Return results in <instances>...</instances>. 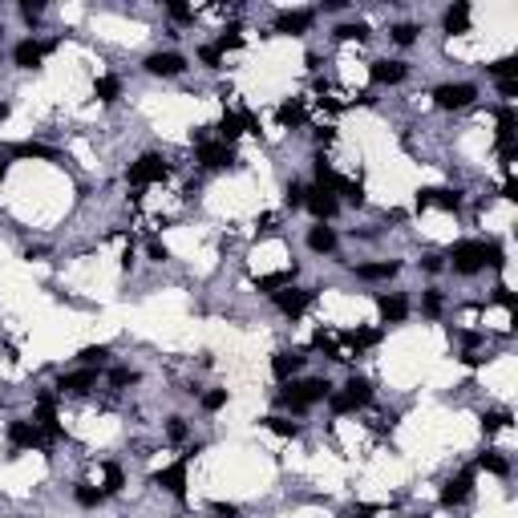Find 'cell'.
<instances>
[{
    "mask_svg": "<svg viewBox=\"0 0 518 518\" xmlns=\"http://www.w3.org/2000/svg\"><path fill=\"white\" fill-rule=\"evenodd\" d=\"M449 259H454V271H462V275H474V271H482L486 263H494V267L506 263L498 243H482V239H462V243H454V247H449Z\"/></svg>",
    "mask_w": 518,
    "mask_h": 518,
    "instance_id": "obj_1",
    "label": "cell"
},
{
    "mask_svg": "<svg viewBox=\"0 0 518 518\" xmlns=\"http://www.w3.org/2000/svg\"><path fill=\"white\" fill-rule=\"evenodd\" d=\"M324 397H332V385H328V381H304V385H292L280 401H284L288 409L304 413L308 405H316V401H324Z\"/></svg>",
    "mask_w": 518,
    "mask_h": 518,
    "instance_id": "obj_2",
    "label": "cell"
},
{
    "mask_svg": "<svg viewBox=\"0 0 518 518\" xmlns=\"http://www.w3.org/2000/svg\"><path fill=\"white\" fill-rule=\"evenodd\" d=\"M369 397H373V385H369L365 377H348L345 393H332L328 401H332V409H336V413H352V409L369 405Z\"/></svg>",
    "mask_w": 518,
    "mask_h": 518,
    "instance_id": "obj_3",
    "label": "cell"
},
{
    "mask_svg": "<svg viewBox=\"0 0 518 518\" xmlns=\"http://www.w3.org/2000/svg\"><path fill=\"white\" fill-rule=\"evenodd\" d=\"M130 186H150V182H162L166 178V162L158 154H142L134 166H130Z\"/></svg>",
    "mask_w": 518,
    "mask_h": 518,
    "instance_id": "obj_4",
    "label": "cell"
},
{
    "mask_svg": "<svg viewBox=\"0 0 518 518\" xmlns=\"http://www.w3.org/2000/svg\"><path fill=\"white\" fill-rule=\"evenodd\" d=\"M478 97V89L470 82H449V86H437L433 89V101L441 106V110H462V106H470Z\"/></svg>",
    "mask_w": 518,
    "mask_h": 518,
    "instance_id": "obj_5",
    "label": "cell"
},
{
    "mask_svg": "<svg viewBox=\"0 0 518 518\" xmlns=\"http://www.w3.org/2000/svg\"><path fill=\"white\" fill-rule=\"evenodd\" d=\"M8 441L12 449H37L45 445V433L37 430V421H8Z\"/></svg>",
    "mask_w": 518,
    "mask_h": 518,
    "instance_id": "obj_6",
    "label": "cell"
},
{
    "mask_svg": "<svg viewBox=\"0 0 518 518\" xmlns=\"http://www.w3.org/2000/svg\"><path fill=\"white\" fill-rule=\"evenodd\" d=\"M312 300H316V292H304V288H288V292H275V304H280V312L284 316H304L308 308H312Z\"/></svg>",
    "mask_w": 518,
    "mask_h": 518,
    "instance_id": "obj_7",
    "label": "cell"
},
{
    "mask_svg": "<svg viewBox=\"0 0 518 518\" xmlns=\"http://www.w3.org/2000/svg\"><path fill=\"white\" fill-rule=\"evenodd\" d=\"M37 430L45 433V441H61L57 409H53V397H49V393H41V397H37Z\"/></svg>",
    "mask_w": 518,
    "mask_h": 518,
    "instance_id": "obj_8",
    "label": "cell"
},
{
    "mask_svg": "<svg viewBox=\"0 0 518 518\" xmlns=\"http://www.w3.org/2000/svg\"><path fill=\"white\" fill-rule=\"evenodd\" d=\"M154 486L171 490L174 498H186V458L174 462V466H166V470H158V474H154Z\"/></svg>",
    "mask_w": 518,
    "mask_h": 518,
    "instance_id": "obj_9",
    "label": "cell"
},
{
    "mask_svg": "<svg viewBox=\"0 0 518 518\" xmlns=\"http://www.w3.org/2000/svg\"><path fill=\"white\" fill-rule=\"evenodd\" d=\"M470 486H474V470H462L458 478H449L441 490V506H462L470 498Z\"/></svg>",
    "mask_w": 518,
    "mask_h": 518,
    "instance_id": "obj_10",
    "label": "cell"
},
{
    "mask_svg": "<svg viewBox=\"0 0 518 518\" xmlns=\"http://www.w3.org/2000/svg\"><path fill=\"white\" fill-rule=\"evenodd\" d=\"M417 207L458 211V207H462V195H458V190H437V186H426V190H417Z\"/></svg>",
    "mask_w": 518,
    "mask_h": 518,
    "instance_id": "obj_11",
    "label": "cell"
},
{
    "mask_svg": "<svg viewBox=\"0 0 518 518\" xmlns=\"http://www.w3.org/2000/svg\"><path fill=\"white\" fill-rule=\"evenodd\" d=\"M199 162H203L207 171L231 166V146H227V142H199Z\"/></svg>",
    "mask_w": 518,
    "mask_h": 518,
    "instance_id": "obj_12",
    "label": "cell"
},
{
    "mask_svg": "<svg viewBox=\"0 0 518 518\" xmlns=\"http://www.w3.org/2000/svg\"><path fill=\"white\" fill-rule=\"evenodd\" d=\"M304 207H308L312 215L320 219V223L336 215V199H332V190H320V186H312V190L304 195Z\"/></svg>",
    "mask_w": 518,
    "mask_h": 518,
    "instance_id": "obj_13",
    "label": "cell"
},
{
    "mask_svg": "<svg viewBox=\"0 0 518 518\" xmlns=\"http://www.w3.org/2000/svg\"><path fill=\"white\" fill-rule=\"evenodd\" d=\"M146 69H150L154 77H174V73L186 69V61H182L178 53H150V57H146Z\"/></svg>",
    "mask_w": 518,
    "mask_h": 518,
    "instance_id": "obj_14",
    "label": "cell"
},
{
    "mask_svg": "<svg viewBox=\"0 0 518 518\" xmlns=\"http://www.w3.org/2000/svg\"><path fill=\"white\" fill-rule=\"evenodd\" d=\"M97 385V369H77V373H65L57 388L61 393H89V388Z\"/></svg>",
    "mask_w": 518,
    "mask_h": 518,
    "instance_id": "obj_15",
    "label": "cell"
},
{
    "mask_svg": "<svg viewBox=\"0 0 518 518\" xmlns=\"http://www.w3.org/2000/svg\"><path fill=\"white\" fill-rule=\"evenodd\" d=\"M41 57H45V45L33 41V37H29V41H21L16 49H12V61H16L21 69H37V65H41Z\"/></svg>",
    "mask_w": 518,
    "mask_h": 518,
    "instance_id": "obj_16",
    "label": "cell"
},
{
    "mask_svg": "<svg viewBox=\"0 0 518 518\" xmlns=\"http://www.w3.org/2000/svg\"><path fill=\"white\" fill-rule=\"evenodd\" d=\"M369 77H373L377 86H397V82L405 77V65H401V61H373Z\"/></svg>",
    "mask_w": 518,
    "mask_h": 518,
    "instance_id": "obj_17",
    "label": "cell"
},
{
    "mask_svg": "<svg viewBox=\"0 0 518 518\" xmlns=\"http://www.w3.org/2000/svg\"><path fill=\"white\" fill-rule=\"evenodd\" d=\"M312 29V12H280L275 16V33H308Z\"/></svg>",
    "mask_w": 518,
    "mask_h": 518,
    "instance_id": "obj_18",
    "label": "cell"
},
{
    "mask_svg": "<svg viewBox=\"0 0 518 518\" xmlns=\"http://www.w3.org/2000/svg\"><path fill=\"white\" fill-rule=\"evenodd\" d=\"M308 247H312L316 256H328V251L336 247V231H332V227H324V223H320V227H312V231H308Z\"/></svg>",
    "mask_w": 518,
    "mask_h": 518,
    "instance_id": "obj_19",
    "label": "cell"
},
{
    "mask_svg": "<svg viewBox=\"0 0 518 518\" xmlns=\"http://www.w3.org/2000/svg\"><path fill=\"white\" fill-rule=\"evenodd\" d=\"M243 130H247V110H243V114H223V122H219V142L231 146Z\"/></svg>",
    "mask_w": 518,
    "mask_h": 518,
    "instance_id": "obj_20",
    "label": "cell"
},
{
    "mask_svg": "<svg viewBox=\"0 0 518 518\" xmlns=\"http://www.w3.org/2000/svg\"><path fill=\"white\" fill-rule=\"evenodd\" d=\"M341 341H345L348 352H360V348H373V345H377V341H381V332H377V328H356V332H345ZM348 352H345V356H348Z\"/></svg>",
    "mask_w": 518,
    "mask_h": 518,
    "instance_id": "obj_21",
    "label": "cell"
},
{
    "mask_svg": "<svg viewBox=\"0 0 518 518\" xmlns=\"http://www.w3.org/2000/svg\"><path fill=\"white\" fill-rule=\"evenodd\" d=\"M4 154H8V158H57V150H49L41 142H16V146H8Z\"/></svg>",
    "mask_w": 518,
    "mask_h": 518,
    "instance_id": "obj_22",
    "label": "cell"
},
{
    "mask_svg": "<svg viewBox=\"0 0 518 518\" xmlns=\"http://www.w3.org/2000/svg\"><path fill=\"white\" fill-rule=\"evenodd\" d=\"M275 118H280V126H284V130L304 126V101H300V97H288V101L280 106V114H275Z\"/></svg>",
    "mask_w": 518,
    "mask_h": 518,
    "instance_id": "obj_23",
    "label": "cell"
},
{
    "mask_svg": "<svg viewBox=\"0 0 518 518\" xmlns=\"http://www.w3.org/2000/svg\"><path fill=\"white\" fill-rule=\"evenodd\" d=\"M304 356H296V352H275V360H271V373L280 377V381H288L292 373H300Z\"/></svg>",
    "mask_w": 518,
    "mask_h": 518,
    "instance_id": "obj_24",
    "label": "cell"
},
{
    "mask_svg": "<svg viewBox=\"0 0 518 518\" xmlns=\"http://www.w3.org/2000/svg\"><path fill=\"white\" fill-rule=\"evenodd\" d=\"M470 29V4H454L449 12H445V33H466Z\"/></svg>",
    "mask_w": 518,
    "mask_h": 518,
    "instance_id": "obj_25",
    "label": "cell"
},
{
    "mask_svg": "<svg viewBox=\"0 0 518 518\" xmlns=\"http://www.w3.org/2000/svg\"><path fill=\"white\" fill-rule=\"evenodd\" d=\"M381 316H385L388 324L405 320V316H409V304H405V296H381Z\"/></svg>",
    "mask_w": 518,
    "mask_h": 518,
    "instance_id": "obj_26",
    "label": "cell"
},
{
    "mask_svg": "<svg viewBox=\"0 0 518 518\" xmlns=\"http://www.w3.org/2000/svg\"><path fill=\"white\" fill-rule=\"evenodd\" d=\"M356 275L360 280H393L397 275V263H360Z\"/></svg>",
    "mask_w": 518,
    "mask_h": 518,
    "instance_id": "obj_27",
    "label": "cell"
},
{
    "mask_svg": "<svg viewBox=\"0 0 518 518\" xmlns=\"http://www.w3.org/2000/svg\"><path fill=\"white\" fill-rule=\"evenodd\" d=\"M292 280H296V271H271V275H263L256 288L259 292H280V288H292Z\"/></svg>",
    "mask_w": 518,
    "mask_h": 518,
    "instance_id": "obj_28",
    "label": "cell"
},
{
    "mask_svg": "<svg viewBox=\"0 0 518 518\" xmlns=\"http://www.w3.org/2000/svg\"><path fill=\"white\" fill-rule=\"evenodd\" d=\"M332 190H341L348 203H365V190H360V182H352V178H345V174H336V182H332Z\"/></svg>",
    "mask_w": 518,
    "mask_h": 518,
    "instance_id": "obj_29",
    "label": "cell"
},
{
    "mask_svg": "<svg viewBox=\"0 0 518 518\" xmlns=\"http://www.w3.org/2000/svg\"><path fill=\"white\" fill-rule=\"evenodd\" d=\"M478 470H490V474L506 478V474H510V462H506V458H498V454H482V458H478Z\"/></svg>",
    "mask_w": 518,
    "mask_h": 518,
    "instance_id": "obj_30",
    "label": "cell"
},
{
    "mask_svg": "<svg viewBox=\"0 0 518 518\" xmlns=\"http://www.w3.org/2000/svg\"><path fill=\"white\" fill-rule=\"evenodd\" d=\"M106 360H110V348H106V345H89V348H82V365H86V369H101Z\"/></svg>",
    "mask_w": 518,
    "mask_h": 518,
    "instance_id": "obj_31",
    "label": "cell"
},
{
    "mask_svg": "<svg viewBox=\"0 0 518 518\" xmlns=\"http://www.w3.org/2000/svg\"><path fill=\"white\" fill-rule=\"evenodd\" d=\"M93 93H97L101 101H118V93H122V82H118V77H97Z\"/></svg>",
    "mask_w": 518,
    "mask_h": 518,
    "instance_id": "obj_32",
    "label": "cell"
},
{
    "mask_svg": "<svg viewBox=\"0 0 518 518\" xmlns=\"http://www.w3.org/2000/svg\"><path fill=\"white\" fill-rule=\"evenodd\" d=\"M101 478H106L101 494H118V490H122V482H126V478H122V466H114V462H110V466L101 470Z\"/></svg>",
    "mask_w": 518,
    "mask_h": 518,
    "instance_id": "obj_33",
    "label": "cell"
},
{
    "mask_svg": "<svg viewBox=\"0 0 518 518\" xmlns=\"http://www.w3.org/2000/svg\"><path fill=\"white\" fill-rule=\"evenodd\" d=\"M263 426H267L271 433H280V437H296V433H300V426L288 421V417H263Z\"/></svg>",
    "mask_w": 518,
    "mask_h": 518,
    "instance_id": "obj_34",
    "label": "cell"
},
{
    "mask_svg": "<svg viewBox=\"0 0 518 518\" xmlns=\"http://www.w3.org/2000/svg\"><path fill=\"white\" fill-rule=\"evenodd\" d=\"M490 73H494L498 82H510V77H518V61H515V57H502V61H494V65H490Z\"/></svg>",
    "mask_w": 518,
    "mask_h": 518,
    "instance_id": "obj_35",
    "label": "cell"
},
{
    "mask_svg": "<svg viewBox=\"0 0 518 518\" xmlns=\"http://www.w3.org/2000/svg\"><path fill=\"white\" fill-rule=\"evenodd\" d=\"M73 498H77V506H97L106 494H101L97 486H77V490H73Z\"/></svg>",
    "mask_w": 518,
    "mask_h": 518,
    "instance_id": "obj_36",
    "label": "cell"
},
{
    "mask_svg": "<svg viewBox=\"0 0 518 518\" xmlns=\"http://www.w3.org/2000/svg\"><path fill=\"white\" fill-rule=\"evenodd\" d=\"M336 37H341V41H365V37H369V25H360V21H356V25H341Z\"/></svg>",
    "mask_w": 518,
    "mask_h": 518,
    "instance_id": "obj_37",
    "label": "cell"
},
{
    "mask_svg": "<svg viewBox=\"0 0 518 518\" xmlns=\"http://www.w3.org/2000/svg\"><path fill=\"white\" fill-rule=\"evenodd\" d=\"M199 57H203V65H207V69H219V65H223V49H219V45H203V49H199Z\"/></svg>",
    "mask_w": 518,
    "mask_h": 518,
    "instance_id": "obj_38",
    "label": "cell"
},
{
    "mask_svg": "<svg viewBox=\"0 0 518 518\" xmlns=\"http://www.w3.org/2000/svg\"><path fill=\"white\" fill-rule=\"evenodd\" d=\"M393 41L397 45H413L417 41V25H397V29H393Z\"/></svg>",
    "mask_w": 518,
    "mask_h": 518,
    "instance_id": "obj_39",
    "label": "cell"
},
{
    "mask_svg": "<svg viewBox=\"0 0 518 518\" xmlns=\"http://www.w3.org/2000/svg\"><path fill=\"white\" fill-rule=\"evenodd\" d=\"M223 405H227V388H215V393L203 397V409H207V413H215V409H223Z\"/></svg>",
    "mask_w": 518,
    "mask_h": 518,
    "instance_id": "obj_40",
    "label": "cell"
},
{
    "mask_svg": "<svg viewBox=\"0 0 518 518\" xmlns=\"http://www.w3.org/2000/svg\"><path fill=\"white\" fill-rule=\"evenodd\" d=\"M134 381H138V373H130V369H114V373H110V385H118V388L134 385Z\"/></svg>",
    "mask_w": 518,
    "mask_h": 518,
    "instance_id": "obj_41",
    "label": "cell"
},
{
    "mask_svg": "<svg viewBox=\"0 0 518 518\" xmlns=\"http://www.w3.org/2000/svg\"><path fill=\"white\" fill-rule=\"evenodd\" d=\"M21 12H25V21H29V25H37V21H41V12H45V4H37V0H33V4H21Z\"/></svg>",
    "mask_w": 518,
    "mask_h": 518,
    "instance_id": "obj_42",
    "label": "cell"
},
{
    "mask_svg": "<svg viewBox=\"0 0 518 518\" xmlns=\"http://www.w3.org/2000/svg\"><path fill=\"white\" fill-rule=\"evenodd\" d=\"M421 308H426V316H437L441 312V292H426V304Z\"/></svg>",
    "mask_w": 518,
    "mask_h": 518,
    "instance_id": "obj_43",
    "label": "cell"
},
{
    "mask_svg": "<svg viewBox=\"0 0 518 518\" xmlns=\"http://www.w3.org/2000/svg\"><path fill=\"white\" fill-rule=\"evenodd\" d=\"M304 195H308V190H304L300 182H292V186H288V207H304Z\"/></svg>",
    "mask_w": 518,
    "mask_h": 518,
    "instance_id": "obj_44",
    "label": "cell"
},
{
    "mask_svg": "<svg viewBox=\"0 0 518 518\" xmlns=\"http://www.w3.org/2000/svg\"><path fill=\"white\" fill-rule=\"evenodd\" d=\"M211 510H215L219 518H235V515H239V506H235V502H211Z\"/></svg>",
    "mask_w": 518,
    "mask_h": 518,
    "instance_id": "obj_45",
    "label": "cell"
},
{
    "mask_svg": "<svg viewBox=\"0 0 518 518\" xmlns=\"http://www.w3.org/2000/svg\"><path fill=\"white\" fill-rule=\"evenodd\" d=\"M166 433H171V441H182V437H186V421H182V417H174L171 426H166Z\"/></svg>",
    "mask_w": 518,
    "mask_h": 518,
    "instance_id": "obj_46",
    "label": "cell"
},
{
    "mask_svg": "<svg viewBox=\"0 0 518 518\" xmlns=\"http://www.w3.org/2000/svg\"><path fill=\"white\" fill-rule=\"evenodd\" d=\"M506 421H510V413H490V417H486L482 426H486V430H502Z\"/></svg>",
    "mask_w": 518,
    "mask_h": 518,
    "instance_id": "obj_47",
    "label": "cell"
},
{
    "mask_svg": "<svg viewBox=\"0 0 518 518\" xmlns=\"http://www.w3.org/2000/svg\"><path fill=\"white\" fill-rule=\"evenodd\" d=\"M146 251H150V259H158V263H162V259H171V251H166L158 239H150V247H146Z\"/></svg>",
    "mask_w": 518,
    "mask_h": 518,
    "instance_id": "obj_48",
    "label": "cell"
},
{
    "mask_svg": "<svg viewBox=\"0 0 518 518\" xmlns=\"http://www.w3.org/2000/svg\"><path fill=\"white\" fill-rule=\"evenodd\" d=\"M498 304H502L506 312H515V308H518V304H515V292H510V288H498Z\"/></svg>",
    "mask_w": 518,
    "mask_h": 518,
    "instance_id": "obj_49",
    "label": "cell"
},
{
    "mask_svg": "<svg viewBox=\"0 0 518 518\" xmlns=\"http://www.w3.org/2000/svg\"><path fill=\"white\" fill-rule=\"evenodd\" d=\"M498 93H502V97L510 101V97L518 93V77H510V82H498Z\"/></svg>",
    "mask_w": 518,
    "mask_h": 518,
    "instance_id": "obj_50",
    "label": "cell"
},
{
    "mask_svg": "<svg viewBox=\"0 0 518 518\" xmlns=\"http://www.w3.org/2000/svg\"><path fill=\"white\" fill-rule=\"evenodd\" d=\"M171 16L174 21H190V8L186 4H171Z\"/></svg>",
    "mask_w": 518,
    "mask_h": 518,
    "instance_id": "obj_51",
    "label": "cell"
},
{
    "mask_svg": "<svg viewBox=\"0 0 518 518\" xmlns=\"http://www.w3.org/2000/svg\"><path fill=\"white\" fill-rule=\"evenodd\" d=\"M502 199H510V203L518 199V182H515V178H506V186H502Z\"/></svg>",
    "mask_w": 518,
    "mask_h": 518,
    "instance_id": "obj_52",
    "label": "cell"
},
{
    "mask_svg": "<svg viewBox=\"0 0 518 518\" xmlns=\"http://www.w3.org/2000/svg\"><path fill=\"white\" fill-rule=\"evenodd\" d=\"M332 138H336V134H332V130H328V126H324V130H316V142H320V146H328Z\"/></svg>",
    "mask_w": 518,
    "mask_h": 518,
    "instance_id": "obj_53",
    "label": "cell"
},
{
    "mask_svg": "<svg viewBox=\"0 0 518 518\" xmlns=\"http://www.w3.org/2000/svg\"><path fill=\"white\" fill-rule=\"evenodd\" d=\"M0 182H4V166H0Z\"/></svg>",
    "mask_w": 518,
    "mask_h": 518,
    "instance_id": "obj_54",
    "label": "cell"
},
{
    "mask_svg": "<svg viewBox=\"0 0 518 518\" xmlns=\"http://www.w3.org/2000/svg\"><path fill=\"white\" fill-rule=\"evenodd\" d=\"M413 518H430V515H413Z\"/></svg>",
    "mask_w": 518,
    "mask_h": 518,
    "instance_id": "obj_55",
    "label": "cell"
}]
</instances>
